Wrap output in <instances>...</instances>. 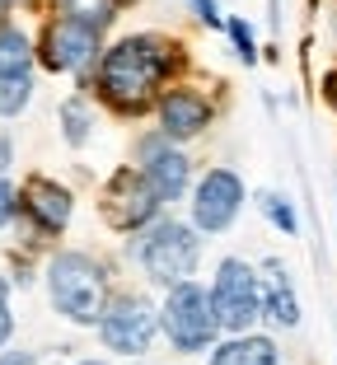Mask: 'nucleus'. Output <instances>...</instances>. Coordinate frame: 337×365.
Returning a JSON list of instances; mask_svg holds the SVG:
<instances>
[{
  "label": "nucleus",
  "instance_id": "obj_1",
  "mask_svg": "<svg viewBox=\"0 0 337 365\" xmlns=\"http://www.w3.org/2000/svg\"><path fill=\"white\" fill-rule=\"evenodd\" d=\"M183 61V43L169 33H127L103 47L89 89L118 118H145V113H155L164 89L178 80Z\"/></svg>",
  "mask_w": 337,
  "mask_h": 365
},
{
  "label": "nucleus",
  "instance_id": "obj_2",
  "mask_svg": "<svg viewBox=\"0 0 337 365\" xmlns=\"http://www.w3.org/2000/svg\"><path fill=\"white\" fill-rule=\"evenodd\" d=\"M47 295H52V309L61 319L80 323V328H98L103 304H108V272L98 258L66 248L47 262Z\"/></svg>",
  "mask_w": 337,
  "mask_h": 365
},
{
  "label": "nucleus",
  "instance_id": "obj_3",
  "mask_svg": "<svg viewBox=\"0 0 337 365\" xmlns=\"http://www.w3.org/2000/svg\"><path fill=\"white\" fill-rule=\"evenodd\" d=\"M141 272L155 281V286H178V281L197 277V262H202V230L187 225V220H169L160 215L155 225H145L131 244Z\"/></svg>",
  "mask_w": 337,
  "mask_h": 365
},
{
  "label": "nucleus",
  "instance_id": "obj_4",
  "mask_svg": "<svg viewBox=\"0 0 337 365\" xmlns=\"http://www.w3.org/2000/svg\"><path fill=\"white\" fill-rule=\"evenodd\" d=\"M160 333L174 342L178 356H197V351H211L220 333V319L211 309V290L202 281H178L169 286L160 304Z\"/></svg>",
  "mask_w": 337,
  "mask_h": 365
},
{
  "label": "nucleus",
  "instance_id": "obj_5",
  "mask_svg": "<svg viewBox=\"0 0 337 365\" xmlns=\"http://www.w3.org/2000/svg\"><path fill=\"white\" fill-rule=\"evenodd\" d=\"M211 309L220 319V333H253L262 314V277L244 258H220L211 277Z\"/></svg>",
  "mask_w": 337,
  "mask_h": 365
},
{
  "label": "nucleus",
  "instance_id": "obj_6",
  "mask_svg": "<svg viewBox=\"0 0 337 365\" xmlns=\"http://www.w3.org/2000/svg\"><path fill=\"white\" fill-rule=\"evenodd\" d=\"M98 211H103V220H108L118 235H141L145 225L160 220L164 202H160V192L150 187V178H145L136 164H118V169L108 173V182H103Z\"/></svg>",
  "mask_w": 337,
  "mask_h": 365
},
{
  "label": "nucleus",
  "instance_id": "obj_7",
  "mask_svg": "<svg viewBox=\"0 0 337 365\" xmlns=\"http://www.w3.org/2000/svg\"><path fill=\"white\" fill-rule=\"evenodd\" d=\"M160 333V309L150 300H141L136 290L108 295L103 319H98V342L108 346L113 356H145Z\"/></svg>",
  "mask_w": 337,
  "mask_h": 365
},
{
  "label": "nucleus",
  "instance_id": "obj_8",
  "mask_svg": "<svg viewBox=\"0 0 337 365\" xmlns=\"http://www.w3.org/2000/svg\"><path fill=\"white\" fill-rule=\"evenodd\" d=\"M103 56V33L89 29L80 19H66V14H52L43 24V38H38V61L56 76H89Z\"/></svg>",
  "mask_w": 337,
  "mask_h": 365
},
{
  "label": "nucleus",
  "instance_id": "obj_9",
  "mask_svg": "<svg viewBox=\"0 0 337 365\" xmlns=\"http://www.w3.org/2000/svg\"><path fill=\"white\" fill-rule=\"evenodd\" d=\"M136 169L150 178V187L160 192L164 206L183 202V197L192 192V160H187V150L178 140H169L160 127L136 140Z\"/></svg>",
  "mask_w": 337,
  "mask_h": 365
},
{
  "label": "nucleus",
  "instance_id": "obj_10",
  "mask_svg": "<svg viewBox=\"0 0 337 365\" xmlns=\"http://www.w3.org/2000/svg\"><path fill=\"white\" fill-rule=\"evenodd\" d=\"M244 178L234 169H207L192 182V225L202 235H220L239 220L244 211Z\"/></svg>",
  "mask_w": 337,
  "mask_h": 365
},
{
  "label": "nucleus",
  "instance_id": "obj_11",
  "mask_svg": "<svg viewBox=\"0 0 337 365\" xmlns=\"http://www.w3.org/2000/svg\"><path fill=\"white\" fill-rule=\"evenodd\" d=\"M155 122H160V131H164L169 140L187 145V140L207 136V127L216 122V103H211L207 89L174 80V85L160 94V103H155Z\"/></svg>",
  "mask_w": 337,
  "mask_h": 365
},
{
  "label": "nucleus",
  "instance_id": "obj_12",
  "mask_svg": "<svg viewBox=\"0 0 337 365\" xmlns=\"http://www.w3.org/2000/svg\"><path fill=\"white\" fill-rule=\"evenodd\" d=\"M19 211L33 220V230H38V235H61V230L71 225L76 197H71V187H66V182L47 178V173H33V178L19 187Z\"/></svg>",
  "mask_w": 337,
  "mask_h": 365
},
{
  "label": "nucleus",
  "instance_id": "obj_13",
  "mask_svg": "<svg viewBox=\"0 0 337 365\" xmlns=\"http://www.w3.org/2000/svg\"><path fill=\"white\" fill-rule=\"evenodd\" d=\"M262 314L276 323V328H295L300 323V300H295V286L286 277L281 258L262 262Z\"/></svg>",
  "mask_w": 337,
  "mask_h": 365
},
{
  "label": "nucleus",
  "instance_id": "obj_14",
  "mask_svg": "<svg viewBox=\"0 0 337 365\" xmlns=\"http://www.w3.org/2000/svg\"><path fill=\"white\" fill-rule=\"evenodd\" d=\"M207 365H281V351H276L272 337L229 333L225 342H216L207 351Z\"/></svg>",
  "mask_w": 337,
  "mask_h": 365
},
{
  "label": "nucleus",
  "instance_id": "obj_15",
  "mask_svg": "<svg viewBox=\"0 0 337 365\" xmlns=\"http://www.w3.org/2000/svg\"><path fill=\"white\" fill-rule=\"evenodd\" d=\"M33 61H38V43L19 24H0V80L5 76H33Z\"/></svg>",
  "mask_w": 337,
  "mask_h": 365
},
{
  "label": "nucleus",
  "instance_id": "obj_16",
  "mask_svg": "<svg viewBox=\"0 0 337 365\" xmlns=\"http://www.w3.org/2000/svg\"><path fill=\"white\" fill-rule=\"evenodd\" d=\"M61 136L71 150H80V145H89V136H94V108H89L85 94H71L61 103Z\"/></svg>",
  "mask_w": 337,
  "mask_h": 365
},
{
  "label": "nucleus",
  "instance_id": "obj_17",
  "mask_svg": "<svg viewBox=\"0 0 337 365\" xmlns=\"http://www.w3.org/2000/svg\"><path fill=\"white\" fill-rule=\"evenodd\" d=\"M56 14L80 19V24H89V29H98V33H108L122 10H118V0H56Z\"/></svg>",
  "mask_w": 337,
  "mask_h": 365
},
{
  "label": "nucleus",
  "instance_id": "obj_18",
  "mask_svg": "<svg viewBox=\"0 0 337 365\" xmlns=\"http://www.w3.org/2000/svg\"><path fill=\"white\" fill-rule=\"evenodd\" d=\"M33 103V76H5L0 80V118H19Z\"/></svg>",
  "mask_w": 337,
  "mask_h": 365
},
{
  "label": "nucleus",
  "instance_id": "obj_19",
  "mask_svg": "<svg viewBox=\"0 0 337 365\" xmlns=\"http://www.w3.org/2000/svg\"><path fill=\"white\" fill-rule=\"evenodd\" d=\"M258 206H262V215H267V220H272L281 235H295V230H300V220H295V206L286 202L281 192H262Z\"/></svg>",
  "mask_w": 337,
  "mask_h": 365
},
{
  "label": "nucleus",
  "instance_id": "obj_20",
  "mask_svg": "<svg viewBox=\"0 0 337 365\" xmlns=\"http://www.w3.org/2000/svg\"><path fill=\"white\" fill-rule=\"evenodd\" d=\"M225 33L229 43H234V56L244 66H258V43H253V24L249 19H225Z\"/></svg>",
  "mask_w": 337,
  "mask_h": 365
},
{
  "label": "nucleus",
  "instance_id": "obj_21",
  "mask_svg": "<svg viewBox=\"0 0 337 365\" xmlns=\"http://www.w3.org/2000/svg\"><path fill=\"white\" fill-rule=\"evenodd\" d=\"M14 215H19V187H14V182L0 173V230L10 225Z\"/></svg>",
  "mask_w": 337,
  "mask_h": 365
},
{
  "label": "nucleus",
  "instance_id": "obj_22",
  "mask_svg": "<svg viewBox=\"0 0 337 365\" xmlns=\"http://www.w3.org/2000/svg\"><path fill=\"white\" fill-rule=\"evenodd\" d=\"M187 5H192V14H197V19H202V24H207V29H225V14H220V5H216V0H187Z\"/></svg>",
  "mask_w": 337,
  "mask_h": 365
},
{
  "label": "nucleus",
  "instance_id": "obj_23",
  "mask_svg": "<svg viewBox=\"0 0 337 365\" xmlns=\"http://www.w3.org/2000/svg\"><path fill=\"white\" fill-rule=\"evenodd\" d=\"M10 333H14V314H10V281L0 277V346L10 342Z\"/></svg>",
  "mask_w": 337,
  "mask_h": 365
},
{
  "label": "nucleus",
  "instance_id": "obj_24",
  "mask_svg": "<svg viewBox=\"0 0 337 365\" xmlns=\"http://www.w3.org/2000/svg\"><path fill=\"white\" fill-rule=\"evenodd\" d=\"M10 164H14V140L0 131V173H10Z\"/></svg>",
  "mask_w": 337,
  "mask_h": 365
},
{
  "label": "nucleus",
  "instance_id": "obj_25",
  "mask_svg": "<svg viewBox=\"0 0 337 365\" xmlns=\"http://www.w3.org/2000/svg\"><path fill=\"white\" fill-rule=\"evenodd\" d=\"M0 365H38V356H33V351H5Z\"/></svg>",
  "mask_w": 337,
  "mask_h": 365
},
{
  "label": "nucleus",
  "instance_id": "obj_26",
  "mask_svg": "<svg viewBox=\"0 0 337 365\" xmlns=\"http://www.w3.org/2000/svg\"><path fill=\"white\" fill-rule=\"evenodd\" d=\"M14 5H24V0H0V24H5V14H10Z\"/></svg>",
  "mask_w": 337,
  "mask_h": 365
},
{
  "label": "nucleus",
  "instance_id": "obj_27",
  "mask_svg": "<svg viewBox=\"0 0 337 365\" xmlns=\"http://www.w3.org/2000/svg\"><path fill=\"white\" fill-rule=\"evenodd\" d=\"M131 5H141V0H118V10H131Z\"/></svg>",
  "mask_w": 337,
  "mask_h": 365
},
{
  "label": "nucleus",
  "instance_id": "obj_28",
  "mask_svg": "<svg viewBox=\"0 0 337 365\" xmlns=\"http://www.w3.org/2000/svg\"><path fill=\"white\" fill-rule=\"evenodd\" d=\"M80 365H108V361H80Z\"/></svg>",
  "mask_w": 337,
  "mask_h": 365
}]
</instances>
